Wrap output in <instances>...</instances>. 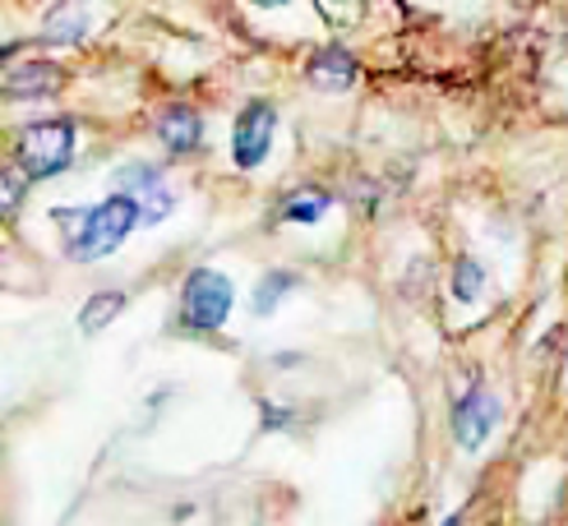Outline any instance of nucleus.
Listing matches in <instances>:
<instances>
[{
    "instance_id": "nucleus-18",
    "label": "nucleus",
    "mask_w": 568,
    "mask_h": 526,
    "mask_svg": "<svg viewBox=\"0 0 568 526\" xmlns=\"http://www.w3.org/2000/svg\"><path fill=\"white\" fill-rule=\"evenodd\" d=\"M14 51H19V47H0V65H6V61H10V55H14Z\"/></svg>"
},
{
    "instance_id": "nucleus-12",
    "label": "nucleus",
    "mask_w": 568,
    "mask_h": 526,
    "mask_svg": "<svg viewBox=\"0 0 568 526\" xmlns=\"http://www.w3.org/2000/svg\"><path fill=\"white\" fill-rule=\"evenodd\" d=\"M333 208L328 189H296L287 194V204H282V221H296V227H315V221Z\"/></svg>"
},
{
    "instance_id": "nucleus-7",
    "label": "nucleus",
    "mask_w": 568,
    "mask_h": 526,
    "mask_svg": "<svg viewBox=\"0 0 568 526\" xmlns=\"http://www.w3.org/2000/svg\"><path fill=\"white\" fill-rule=\"evenodd\" d=\"M0 83H6V97L10 102H38V97L61 93L65 70L51 65V61H23V65H14Z\"/></svg>"
},
{
    "instance_id": "nucleus-2",
    "label": "nucleus",
    "mask_w": 568,
    "mask_h": 526,
    "mask_svg": "<svg viewBox=\"0 0 568 526\" xmlns=\"http://www.w3.org/2000/svg\"><path fill=\"white\" fill-rule=\"evenodd\" d=\"M74 121L55 116V121H28L19 134H14V157H19V172L28 181H51L61 176L65 166L74 162Z\"/></svg>"
},
{
    "instance_id": "nucleus-16",
    "label": "nucleus",
    "mask_w": 568,
    "mask_h": 526,
    "mask_svg": "<svg viewBox=\"0 0 568 526\" xmlns=\"http://www.w3.org/2000/svg\"><path fill=\"white\" fill-rule=\"evenodd\" d=\"M139 208H144V221L153 227V221H162V217H172V208H176V199H172V189L166 185H158V189H149L144 199H139Z\"/></svg>"
},
{
    "instance_id": "nucleus-10",
    "label": "nucleus",
    "mask_w": 568,
    "mask_h": 526,
    "mask_svg": "<svg viewBox=\"0 0 568 526\" xmlns=\"http://www.w3.org/2000/svg\"><path fill=\"white\" fill-rule=\"evenodd\" d=\"M130 305V296L125 291H93L89 300H83V310H79V332H102L106 323H116L121 319V310Z\"/></svg>"
},
{
    "instance_id": "nucleus-14",
    "label": "nucleus",
    "mask_w": 568,
    "mask_h": 526,
    "mask_svg": "<svg viewBox=\"0 0 568 526\" xmlns=\"http://www.w3.org/2000/svg\"><path fill=\"white\" fill-rule=\"evenodd\" d=\"M23 189H28V176L19 166H0V217H14L23 208Z\"/></svg>"
},
{
    "instance_id": "nucleus-15",
    "label": "nucleus",
    "mask_w": 568,
    "mask_h": 526,
    "mask_svg": "<svg viewBox=\"0 0 568 526\" xmlns=\"http://www.w3.org/2000/svg\"><path fill=\"white\" fill-rule=\"evenodd\" d=\"M116 185L125 194H134V199H144L149 189L162 185V172H158V166H125V172H116Z\"/></svg>"
},
{
    "instance_id": "nucleus-4",
    "label": "nucleus",
    "mask_w": 568,
    "mask_h": 526,
    "mask_svg": "<svg viewBox=\"0 0 568 526\" xmlns=\"http://www.w3.org/2000/svg\"><path fill=\"white\" fill-rule=\"evenodd\" d=\"M273 134H277V111L273 102H245L241 116L232 125V162L241 172H254V166H264L268 148H273Z\"/></svg>"
},
{
    "instance_id": "nucleus-3",
    "label": "nucleus",
    "mask_w": 568,
    "mask_h": 526,
    "mask_svg": "<svg viewBox=\"0 0 568 526\" xmlns=\"http://www.w3.org/2000/svg\"><path fill=\"white\" fill-rule=\"evenodd\" d=\"M236 305V287L232 277L217 268H190L185 287H181V323L194 332H217L226 319H232Z\"/></svg>"
},
{
    "instance_id": "nucleus-8",
    "label": "nucleus",
    "mask_w": 568,
    "mask_h": 526,
    "mask_svg": "<svg viewBox=\"0 0 568 526\" xmlns=\"http://www.w3.org/2000/svg\"><path fill=\"white\" fill-rule=\"evenodd\" d=\"M305 79L315 83L320 93H347L356 83V55L347 47H324V51L310 55Z\"/></svg>"
},
{
    "instance_id": "nucleus-6",
    "label": "nucleus",
    "mask_w": 568,
    "mask_h": 526,
    "mask_svg": "<svg viewBox=\"0 0 568 526\" xmlns=\"http://www.w3.org/2000/svg\"><path fill=\"white\" fill-rule=\"evenodd\" d=\"M158 138H162V148L166 153H194L199 144H204V116L190 106V102H172V106H162L158 111Z\"/></svg>"
},
{
    "instance_id": "nucleus-5",
    "label": "nucleus",
    "mask_w": 568,
    "mask_h": 526,
    "mask_svg": "<svg viewBox=\"0 0 568 526\" xmlns=\"http://www.w3.org/2000/svg\"><path fill=\"white\" fill-rule=\"evenodd\" d=\"M499 415H504V406L490 388H471L467 398H458V406H453V439H458V448H467V453L486 448Z\"/></svg>"
},
{
    "instance_id": "nucleus-13",
    "label": "nucleus",
    "mask_w": 568,
    "mask_h": 526,
    "mask_svg": "<svg viewBox=\"0 0 568 526\" xmlns=\"http://www.w3.org/2000/svg\"><path fill=\"white\" fill-rule=\"evenodd\" d=\"M480 291H486V268H480L476 259L453 264V296H458L463 305H471V300H480Z\"/></svg>"
},
{
    "instance_id": "nucleus-1",
    "label": "nucleus",
    "mask_w": 568,
    "mask_h": 526,
    "mask_svg": "<svg viewBox=\"0 0 568 526\" xmlns=\"http://www.w3.org/2000/svg\"><path fill=\"white\" fill-rule=\"evenodd\" d=\"M61 221L70 227V236H65L70 259L74 264H98V259L116 255V249L125 245V236L144 221V208H139L134 194L116 189V194H106L98 208H65Z\"/></svg>"
},
{
    "instance_id": "nucleus-11",
    "label": "nucleus",
    "mask_w": 568,
    "mask_h": 526,
    "mask_svg": "<svg viewBox=\"0 0 568 526\" xmlns=\"http://www.w3.org/2000/svg\"><path fill=\"white\" fill-rule=\"evenodd\" d=\"M296 291V272H287V268H273V272H264L260 277V287H254V296H250V310L260 314V319H268L282 300H287Z\"/></svg>"
},
{
    "instance_id": "nucleus-9",
    "label": "nucleus",
    "mask_w": 568,
    "mask_h": 526,
    "mask_svg": "<svg viewBox=\"0 0 568 526\" xmlns=\"http://www.w3.org/2000/svg\"><path fill=\"white\" fill-rule=\"evenodd\" d=\"M89 28H93V10L89 6H55L47 14V28H42V38L51 47H70L79 38H89Z\"/></svg>"
},
{
    "instance_id": "nucleus-17",
    "label": "nucleus",
    "mask_w": 568,
    "mask_h": 526,
    "mask_svg": "<svg viewBox=\"0 0 568 526\" xmlns=\"http://www.w3.org/2000/svg\"><path fill=\"white\" fill-rule=\"evenodd\" d=\"M254 6H264V10H282V6H292V0H254Z\"/></svg>"
}]
</instances>
